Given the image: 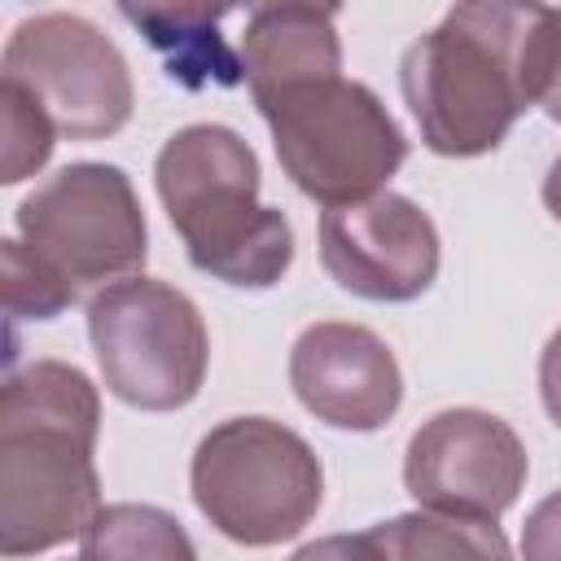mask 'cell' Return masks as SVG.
Instances as JSON below:
<instances>
[{"label": "cell", "instance_id": "obj_20", "mask_svg": "<svg viewBox=\"0 0 561 561\" xmlns=\"http://www.w3.org/2000/svg\"><path fill=\"white\" fill-rule=\"evenodd\" d=\"M289 561H381V548H377V535L368 526L359 535H324V539H311Z\"/></svg>", "mask_w": 561, "mask_h": 561}, {"label": "cell", "instance_id": "obj_15", "mask_svg": "<svg viewBox=\"0 0 561 561\" xmlns=\"http://www.w3.org/2000/svg\"><path fill=\"white\" fill-rule=\"evenodd\" d=\"M79 561H197L180 517L158 504H101L79 535Z\"/></svg>", "mask_w": 561, "mask_h": 561}, {"label": "cell", "instance_id": "obj_19", "mask_svg": "<svg viewBox=\"0 0 561 561\" xmlns=\"http://www.w3.org/2000/svg\"><path fill=\"white\" fill-rule=\"evenodd\" d=\"M535 105L561 127V9L543 13V44H539V96Z\"/></svg>", "mask_w": 561, "mask_h": 561}, {"label": "cell", "instance_id": "obj_16", "mask_svg": "<svg viewBox=\"0 0 561 561\" xmlns=\"http://www.w3.org/2000/svg\"><path fill=\"white\" fill-rule=\"evenodd\" d=\"M0 259H4V311L13 320H57L66 307L79 302V294L31 254V245L22 237H4L0 241Z\"/></svg>", "mask_w": 561, "mask_h": 561}, {"label": "cell", "instance_id": "obj_17", "mask_svg": "<svg viewBox=\"0 0 561 561\" xmlns=\"http://www.w3.org/2000/svg\"><path fill=\"white\" fill-rule=\"evenodd\" d=\"M0 110H4V158H0V180L4 184H22L26 175H35L57 145V127L48 123V114L18 88L0 79Z\"/></svg>", "mask_w": 561, "mask_h": 561}, {"label": "cell", "instance_id": "obj_6", "mask_svg": "<svg viewBox=\"0 0 561 561\" xmlns=\"http://www.w3.org/2000/svg\"><path fill=\"white\" fill-rule=\"evenodd\" d=\"M88 337L105 390L136 412L188 408L210 368L197 302L153 276H127L88 298Z\"/></svg>", "mask_w": 561, "mask_h": 561}, {"label": "cell", "instance_id": "obj_7", "mask_svg": "<svg viewBox=\"0 0 561 561\" xmlns=\"http://www.w3.org/2000/svg\"><path fill=\"white\" fill-rule=\"evenodd\" d=\"M18 237L75 294L140 276L149 259L145 206L114 162H70L18 202Z\"/></svg>", "mask_w": 561, "mask_h": 561}, {"label": "cell", "instance_id": "obj_18", "mask_svg": "<svg viewBox=\"0 0 561 561\" xmlns=\"http://www.w3.org/2000/svg\"><path fill=\"white\" fill-rule=\"evenodd\" d=\"M522 561H561V491H548L522 526Z\"/></svg>", "mask_w": 561, "mask_h": 561}, {"label": "cell", "instance_id": "obj_14", "mask_svg": "<svg viewBox=\"0 0 561 561\" xmlns=\"http://www.w3.org/2000/svg\"><path fill=\"white\" fill-rule=\"evenodd\" d=\"M381 561H513V548L495 522H469L447 513H399L373 526Z\"/></svg>", "mask_w": 561, "mask_h": 561}, {"label": "cell", "instance_id": "obj_2", "mask_svg": "<svg viewBox=\"0 0 561 561\" xmlns=\"http://www.w3.org/2000/svg\"><path fill=\"white\" fill-rule=\"evenodd\" d=\"M543 13L548 4H456L403 48L399 88L430 153L482 158L504 145L539 96Z\"/></svg>", "mask_w": 561, "mask_h": 561}, {"label": "cell", "instance_id": "obj_5", "mask_svg": "<svg viewBox=\"0 0 561 561\" xmlns=\"http://www.w3.org/2000/svg\"><path fill=\"white\" fill-rule=\"evenodd\" d=\"M188 491L224 539L276 548L316 522L324 465L298 430L272 416H228L202 434L188 465Z\"/></svg>", "mask_w": 561, "mask_h": 561}, {"label": "cell", "instance_id": "obj_4", "mask_svg": "<svg viewBox=\"0 0 561 561\" xmlns=\"http://www.w3.org/2000/svg\"><path fill=\"white\" fill-rule=\"evenodd\" d=\"M280 171L298 193L333 206H355L386 193L408 158V136L381 96L346 75H320L254 96Z\"/></svg>", "mask_w": 561, "mask_h": 561}, {"label": "cell", "instance_id": "obj_22", "mask_svg": "<svg viewBox=\"0 0 561 561\" xmlns=\"http://www.w3.org/2000/svg\"><path fill=\"white\" fill-rule=\"evenodd\" d=\"M543 206H548V215L561 224V153L548 162V175H543Z\"/></svg>", "mask_w": 561, "mask_h": 561}, {"label": "cell", "instance_id": "obj_8", "mask_svg": "<svg viewBox=\"0 0 561 561\" xmlns=\"http://www.w3.org/2000/svg\"><path fill=\"white\" fill-rule=\"evenodd\" d=\"M0 79L18 83L66 140H105L123 131L136 110V83L118 44L66 9L13 26Z\"/></svg>", "mask_w": 561, "mask_h": 561}, {"label": "cell", "instance_id": "obj_11", "mask_svg": "<svg viewBox=\"0 0 561 561\" xmlns=\"http://www.w3.org/2000/svg\"><path fill=\"white\" fill-rule=\"evenodd\" d=\"M289 386L329 430L373 434L403 403V368L390 342L351 320H316L294 337Z\"/></svg>", "mask_w": 561, "mask_h": 561}, {"label": "cell", "instance_id": "obj_12", "mask_svg": "<svg viewBox=\"0 0 561 561\" xmlns=\"http://www.w3.org/2000/svg\"><path fill=\"white\" fill-rule=\"evenodd\" d=\"M241 70L250 96L320 75H342L333 4H254L241 31Z\"/></svg>", "mask_w": 561, "mask_h": 561}, {"label": "cell", "instance_id": "obj_21", "mask_svg": "<svg viewBox=\"0 0 561 561\" xmlns=\"http://www.w3.org/2000/svg\"><path fill=\"white\" fill-rule=\"evenodd\" d=\"M539 399H543L548 421L561 430V329L539 351Z\"/></svg>", "mask_w": 561, "mask_h": 561}, {"label": "cell", "instance_id": "obj_3", "mask_svg": "<svg viewBox=\"0 0 561 561\" xmlns=\"http://www.w3.org/2000/svg\"><path fill=\"white\" fill-rule=\"evenodd\" d=\"M153 188L184 254L232 289H272L294 263V228L259 202L254 149L224 123H193L167 136L153 158Z\"/></svg>", "mask_w": 561, "mask_h": 561}, {"label": "cell", "instance_id": "obj_10", "mask_svg": "<svg viewBox=\"0 0 561 561\" xmlns=\"http://www.w3.org/2000/svg\"><path fill=\"white\" fill-rule=\"evenodd\" d=\"M320 263L355 298L412 302L443 263L434 219L403 193H377L320 215Z\"/></svg>", "mask_w": 561, "mask_h": 561}, {"label": "cell", "instance_id": "obj_9", "mask_svg": "<svg viewBox=\"0 0 561 561\" xmlns=\"http://www.w3.org/2000/svg\"><path fill=\"white\" fill-rule=\"evenodd\" d=\"M530 456L517 430L482 408H443L408 438V495L447 517L500 522L526 491Z\"/></svg>", "mask_w": 561, "mask_h": 561}, {"label": "cell", "instance_id": "obj_1", "mask_svg": "<svg viewBox=\"0 0 561 561\" xmlns=\"http://www.w3.org/2000/svg\"><path fill=\"white\" fill-rule=\"evenodd\" d=\"M101 394L61 359H35L0 390V552L39 557L101 513Z\"/></svg>", "mask_w": 561, "mask_h": 561}, {"label": "cell", "instance_id": "obj_13", "mask_svg": "<svg viewBox=\"0 0 561 561\" xmlns=\"http://www.w3.org/2000/svg\"><path fill=\"white\" fill-rule=\"evenodd\" d=\"M118 13L149 39L180 88H232L245 79L241 57L219 35L228 4H118Z\"/></svg>", "mask_w": 561, "mask_h": 561}]
</instances>
